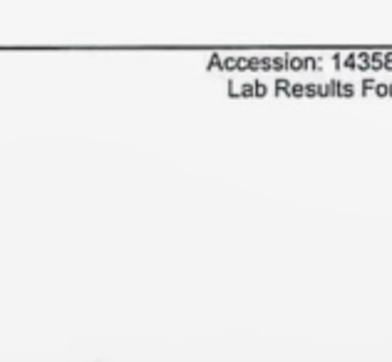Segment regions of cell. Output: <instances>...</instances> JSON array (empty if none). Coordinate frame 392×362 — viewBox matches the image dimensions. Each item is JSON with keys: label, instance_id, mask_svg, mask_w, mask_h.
Wrapping results in <instances>:
<instances>
[{"label": "cell", "instance_id": "cell-1", "mask_svg": "<svg viewBox=\"0 0 392 362\" xmlns=\"http://www.w3.org/2000/svg\"><path fill=\"white\" fill-rule=\"evenodd\" d=\"M206 67L219 72H318L323 70V58H301V55L231 58V55H211L206 60Z\"/></svg>", "mask_w": 392, "mask_h": 362}, {"label": "cell", "instance_id": "cell-3", "mask_svg": "<svg viewBox=\"0 0 392 362\" xmlns=\"http://www.w3.org/2000/svg\"><path fill=\"white\" fill-rule=\"evenodd\" d=\"M229 95L231 97H266L268 87L266 82H229Z\"/></svg>", "mask_w": 392, "mask_h": 362}, {"label": "cell", "instance_id": "cell-4", "mask_svg": "<svg viewBox=\"0 0 392 362\" xmlns=\"http://www.w3.org/2000/svg\"><path fill=\"white\" fill-rule=\"evenodd\" d=\"M365 87H363V95H375V97H392V82L382 84V82H373V80H365Z\"/></svg>", "mask_w": 392, "mask_h": 362}, {"label": "cell", "instance_id": "cell-2", "mask_svg": "<svg viewBox=\"0 0 392 362\" xmlns=\"http://www.w3.org/2000/svg\"><path fill=\"white\" fill-rule=\"evenodd\" d=\"M275 97H355L353 82H291V80H275Z\"/></svg>", "mask_w": 392, "mask_h": 362}]
</instances>
